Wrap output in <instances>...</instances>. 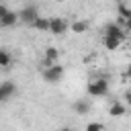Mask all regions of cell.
<instances>
[{"label":"cell","mask_w":131,"mask_h":131,"mask_svg":"<svg viewBox=\"0 0 131 131\" xmlns=\"http://www.w3.org/2000/svg\"><path fill=\"white\" fill-rule=\"evenodd\" d=\"M86 92H88V96H94V98L106 96V94H108V82H106L104 78L90 80V82H88V86H86Z\"/></svg>","instance_id":"6da1fadb"},{"label":"cell","mask_w":131,"mask_h":131,"mask_svg":"<svg viewBox=\"0 0 131 131\" xmlns=\"http://www.w3.org/2000/svg\"><path fill=\"white\" fill-rule=\"evenodd\" d=\"M61 76H63V68L57 66V63H53V66H45V70H43V80L49 82V84L59 82Z\"/></svg>","instance_id":"7a4b0ae2"},{"label":"cell","mask_w":131,"mask_h":131,"mask_svg":"<svg viewBox=\"0 0 131 131\" xmlns=\"http://www.w3.org/2000/svg\"><path fill=\"white\" fill-rule=\"evenodd\" d=\"M18 18H20L23 23H27V25H33V23L39 18V12H37V8H35L33 4H29V6H25V8L18 12Z\"/></svg>","instance_id":"3957f363"},{"label":"cell","mask_w":131,"mask_h":131,"mask_svg":"<svg viewBox=\"0 0 131 131\" xmlns=\"http://www.w3.org/2000/svg\"><path fill=\"white\" fill-rule=\"evenodd\" d=\"M68 20H63L61 16H53L51 18V25H49V33H53V35H63L66 31H68Z\"/></svg>","instance_id":"277c9868"},{"label":"cell","mask_w":131,"mask_h":131,"mask_svg":"<svg viewBox=\"0 0 131 131\" xmlns=\"http://www.w3.org/2000/svg\"><path fill=\"white\" fill-rule=\"evenodd\" d=\"M104 37H117V39H121V41H123L125 33H123V29H121L119 25H115V23H108V25L104 27Z\"/></svg>","instance_id":"5b68a950"},{"label":"cell","mask_w":131,"mask_h":131,"mask_svg":"<svg viewBox=\"0 0 131 131\" xmlns=\"http://www.w3.org/2000/svg\"><path fill=\"white\" fill-rule=\"evenodd\" d=\"M14 92H16V86L12 82H2L0 84V100H8Z\"/></svg>","instance_id":"8992f818"},{"label":"cell","mask_w":131,"mask_h":131,"mask_svg":"<svg viewBox=\"0 0 131 131\" xmlns=\"http://www.w3.org/2000/svg\"><path fill=\"white\" fill-rule=\"evenodd\" d=\"M16 20H20V18H18V12H10V10H8V12L0 18V25H2V27H12V25H16Z\"/></svg>","instance_id":"52a82bcc"},{"label":"cell","mask_w":131,"mask_h":131,"mask_svg":"<svg viewBox=\"0 0 131 131\" xmlns=\"http://www.w3.org/2000/svg\"><path fill=\"white\" fill-rule=\"evenodd\" d=\"M57 57H59V51H57L55 47H47V49H45V66L57 63Z\"/></svg>","instance_id":"ba28073f"},{"label":"cell","mask_w":131,"mask_h":131,"mask_svg":"<svg viewBox=\"0 0 131 131\" xmlns=\"http://www.w3.org/2000/svg\"><path fill=\"white\" fill-rule=\"evenodd\" d=\"M74 111H76L78 115H88V113H90V100H86V98L76 100V102H74Z\"/></svg>","instance_id":"9c48e42d"},{"label":"cell","mask_w":131,"mask_h":131,"mask_svg":"<svg viewBox=\"0 0 131 131\" xmlns=\"http://www.w3.org/2000/svg\"><path fill=\"white\" fill-rule=\"evenodd\" d=\"M49 25H51V18H45V16H39L31 27L33 29H37V31H47L49 33Z\"/></svg>","instance_id":"30bf717a"},{"label":"cell","mask_w":131,"mask_h":131,"mask_svg":"<svg viewBox=\"0 0 131 131\" xmlns=\"http://www.w3.org/2000/svg\"><path fill=\"white\" fill-rule=\"evenodd\" d=\"M102 43L106 49H113V51L121 47V39H117V37H102Z\"/></svg>","instance_id":"8fae6325"},{"label":"cell","mask_w":131,"mask_h":131,"mask_svg":"<svg viewBox=\"0 0 131 131\" xmlns=\"http://www.w3.org/2000/svg\"><path fill=\"white\" fill-rule=\"evenodd\" d=\"M108 115H113V117H123V115H125V104H121V102H113L111 108H108Z\"/></svg>","instance_id":"7c38bea8"},{"label":"cell","mask_w":131,"mask_h":131,"mask_svg":"<svg viewBox=\"0 0 131 131\" xmlns=\"http://www.w3.org/2000/svg\"><path fill=\"white\" fill-rule=\"evenodd\" d=\"M88 29V23L86 20H74L72 25H70V31L72 33H84Z\"/></svg>","instance_id":"4fadbf2b"},{"label":"cell","mask_w":131,"mask_h":131,"mask_svg":"<svg viewBox=\"0 0 131 131\" xmlns=\"http://www.w3.org/2000/svg\"><path fill=\"white\" fill-rule=\"evenodd\" d=\"M0 66H2V68H8V66H10V53H8L6 49L0 51Z\"/></svg>","instance_id":"5bb4252c"},{"label":"cell","mask_w":131,"mask_h":131,"mask_svg":"<svg viewBox=\"0 0 131 131\" xmlns=\"http://www.w3.org/2000/svg\"><path fill=\"white\" fill-rule=\"evenodd\" d=\"M84 131H104V127H102V123L92 121V123H88V125H86V129H84Z\"/></svg>","instance_id":"9a60e30c"},{"label":"cell","mask_w":131,"mask_h":131,"mask_svg":"<svg viewBox=\"0 0 131 131\" xmlns=\"http://www.w3.org/2000/svg\"><path fill=\"white\" fill-rule=\"evenodd\" d=\"M6 12H8V8H6V4H2V6H0V18H2Z\"/></svg>","instance_id":"2e32d148"},{"label":"cell","mask_w":131,"mask_h":131,"mask_svg":"<svg viewBox=\"0 0 131 131\" xmlns=\"http://www.w3.org/2000/svg\"><path fill=\"white\" fill-rule=\"evenodd\" d=\"M125 27H127V31H129V33H131V16H129V18H127V20H125Z\"/></svg>","instance_id":"e0dca14e"},{"label":"cell","mask_w":131,"mask_h":131,"mask_svg":"<svg viewBox=\"0 0 131 131\" xmlns=\"http://www.w3.org/2000/svg\"><path fill=\"white\" fill-rule=\"evenodd\" d=\"M125 76H127V78H131V66H129V68L125 70Z\"/></svg>","instance_id":"ac0fdd59"},{"label":"cell","mask_w":131,"mask_h":131,"mask_svg":"<svg viewBox=\"0 0 131 131\" xmlns=\"http://www.w3.org/2000/svg\"><path fill=\"white\" fill-rule=\"evenodd\" d=\"M59 131H72V129H70V127H63V129H59Z\"/></svg>","instance_id":"d6986e66"},{"label":"cell","mask_w":131,"mask_h":131,"mask_svg":"<svg viewBox=\"0 0 131 131\" xmlns=\"http://www.w3.org/2000/svg\"><path fill=\"white\" fill-rule=\"evenodd\" d=\"M57 2H61V0H57Z\"/></svg>","instance_id":"ffe728a7"}]
</instances>
